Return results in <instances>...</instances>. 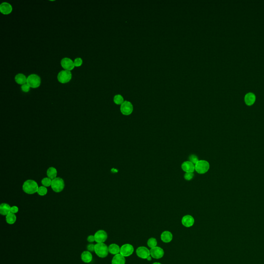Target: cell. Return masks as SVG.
Masks as SVG:
<instances>
[{
  "mask_svg": "<svg viewBox=\"0 0 264 264\" xmlns=\"http://www.w3.org/2000/svg\"><path fill=\"white\" fill-rule=\"evenodd\" d=\"M39 188L37 182L32 180H28L23 183L22 186L23 190L25 193L28 195H32L37 192Z\"/></svg>",
  "mask_w": 264,
  "mask_h": 264,
  "instance_id": "obj_1",
  "label": "cell"
},
{
  "mask_svg": "<svg viewBox=\"0 0 264 264\" xmlns=\"http://www.w3.org/2000/svg\"><path fill=\"white\" fill-rule=\"evenodd\" d=\"M72 78V73L70 71L62 70L58 73L57 75L58 81L63 84L67 83L71 80Z\"/></svg>",
  "mask_w": 264,
  "mask_h": 264,
  "instance_id": "obj_6",
  "label": "cell"
},
{
  "mask_svg": "<svg viewBox=\"0 0 264 264\" xmlns=\"http://www.w3.org/2000/svg\"><path fill=\"white\" fill-rule=\"evenodd\" d=\"M113 101L116 104H122L124 102V99L121 95H117L113 98Z\"/></svg>",
  "mask_w": 264,
  "mask_h": 264,
  "instance_id": "obj_26",
  "label": "cell"
},
{
  "mask_svg": "<svg viewBox=\"0 0 264 264\" xmlns=\"http://www.w3.org/2000/svg\"><path fill=\"white\" fill-rule=\"evenodd\" d=\"M27 84L30 87L36 88L39 87L41 84V79L38 75L32 74L29 75L27 78Z\"/></svg>",
  "mask_w": 264,
  "mask_h": 264,
  "instance_id": "obj_5",
  "label": "cell"
},
{
  "mask_svg": "<svg viewBox=\"0 0 264 264\" xmlns=\"http://www.w3.org/2000/svg\"><path fill=\"white\" fill-rule=\"evenodd\" d=\"M60 63L63 69L68 71H71L75 67L74 62L69 58H63L61 60Z\"/></svg>",
  "mask_w": 264,
  "mask_h": 264,
  "instance_id": "obj_11",
  "label": "cell"
},
{
  "mask_svg": "<svg viewBox=\"0 0 264 264\" xmlns=\"http://www.w3.org/2000/svg\"><path fill=\"white\" fill-rule=\"evenodd\" d=\"M11 207L8 204L2 203L0 205V214L3 216H7L11 213Z\"/></svg>",
  "mask_w": 264,
  "mask_h": 264,
  "instance_id": "obj_17",
  "label": "cell"
},
{
  "mask_svg": "<svg viewBox=\"0 0 264 264\" xmlns=\"http://www.w3.org/2000/svg\"><path fill=\"white\" fill-rule=\"evenodd\" d=\"M108 251L112 254H118L120 252V248L117 244H112L108 246Z\"/></svg>",
  "mask_w": 264,
  "mask_h": 264,
  "instance_id": "obj_21",
  "label": "cell"
},
{
  "mask_svg": "<svg viewBox=\"0 0 264 264\" xmlns=\"http://www.w3.org/2000/svg\"><path fill=\"white\" fill-rule=\"evenodd\" d=\"M195 219L191 215H185L182 218V223L184 227H192L194 224Z\"/></svg>",
  "mask_w": 264,
  "mask_h": 264,
  "instance_id": "obj_15",
  "label": "cell"
},
{
  "mask_svg": "<svg viewBox=\"0 0 264 264\" xmlns=\"http://www.w3.org/2000/svg\"><path fill=\"white\" fill-rule=\"evenodd\" d=\"M189 159L190 162L192 163L195 165L198 162L199 160H198V158L195 155H192L191 156H190Z\"/></svg>",
  "mask_w": 264,
  "mask_h": 264,
  "instance_id": "obj_31",
  "label": "cell"
},
{
  "mask_svg": "<svg viewBox=\"0 0 264 264\" xmlns=\"http://www.w3.org/2000/svg\"><path fill=\"white\" fill-rule=\"evenodd\" d=\"M161 240L165 243H169L173 238V235L169 231H165L162 233L160 236Z\"/></svg>",
  "mask_w": 264,
  "mask_h": 264,
  "instance_id": "obj_19",
  "label": "cell"
},
{
  "mask_svg": "<svg viewBox=\"0 0 264 264\" xmlns=\"http://www.w3.org/2000/svg\"><path fill=\"white\" fill-rule=\"evenodd\" d=\"M181 168L186 173L193 172V171L195 170V165L190 161H186L183 163Z\"/></svg>",
  "mask_w": 264,
  "mask_h": 264,
  "instance_id": "obj_14",
  "label": "cell"
},
{
  "mask_svg": "<svg viewBox=\"0 0 264 264\" xmlns=\"http://www.w3.org/2000/svg\"><path fill=\"white\" fill-rule=\"evenodd\" d=\"M83 63V60L80 57L76 58L74 61V64L75 67H80Z\"/></svg>",
  "mask_w": 264,
  "mask_h": 264,
  "instance_id": "obj_29",
  "label": "cell"
},
{
  "mask_svg": "<svg viewBox=\"0 0 264 264\" xmlns=\"http://www.w3.org/2000/svg\"><path fill=\"white\" fill-rule=\"evenodd\" d=\"M134 247L130 244H125L120 248V253L123 257H128L131 256L134 252Z\"/></svg>",
  "mask_w": 264,
  "mask_h": 264,
  "instance_id": "obj_8",
  "label": "cell"
},
{
  "mask_svg": "<svg viewBox=\"0 0 264 264\" xmlns=\"http://www.w3.org/2000/svg\"><path fill=\"white\" fill-rule=\"evenodd\" d=\"M95 245H93L92 244H90L89 245H88L87 246L88 251H89L90 252H95Z\"/></svg>",
  "mask_w": 264,
  "mask_h": 264,
  "instance_id": "obj_33",
  "label": "cell"
},
{
  "mask_svg": "<svg viewBox=\"0 0 264 264\" xmlns=\"http://www.w3.org/2000/svg\"><path fill=\"white\" fill-rule=\"evenodd\" d=\"M13 11V7L11 4L7 2H3L0 5V11L4 15H8Z\"/></svg>",
  "mask_w": 264,
  "mask_h": 264,
  "instance_id": "obj_13",
  "label": "cell"
},
{
  "mask_svg": "<svg viewBox=\"0 0 264 264\" xmlns=\"http://www.w3.org/2000/svg\"><path fill=\"white\" fill-rule=\"evenodd\" d=\"M87 240L89 243H92L95 242V236L94 235H89L88 237Z\"/></svg>",
  "mask_w": 264,
  "mask_h": 264,
  "instance_id": "obj_35",
  "label": "cell"
},
{
  "mask_svg": "<svg viewBox=\"0 0 264 264\" xmlns=\"http://www.w3.org/2000/svg\"><path fill=\"white\" fill-rule=\"evenodd\" d=\"M152 264H161V263H160L155 262V263H153Z\"/></svg>",
  "mask_w": 264,
  "mask_h": 264,
  "instance_id": "obj_37",
  "label": "cell"
},
{
  "mask_svg": "<svg viewBox=\"0 0 264 264\" xmlns=\"http://www.w3.org/2000/svg\"><path fill=\"white\" fill-rule=\"evenodd\" d=\"M48 192V189L45 186H40L38 189L37 193L39 195L44 196L46 195Z\"/></svg>",
  "mask_w": 264,
  "mask_h": 264,
  "instance_id": "obj_27",
  "label": "cell"
},
{
  "mask_svg": "<svg viewBox=\"0 0 264 264\" xmlns=\"http://www.w3.org/2000/svg\"><path fill=\"white\" fill-rule=\"evenodd\" d=\"M52 180L51 179L48 177H45L41 180V183L43 185V186L45 187H49L51 186L52 184Z\"/></svg>",
  "mask_w": 264,
  "mask_h": 264,
  "instance_id": "obj_28",
  "label": "cell"
},
{
  "mask_svg": "<svg viewBox=\"0 0 264 264\" xmlns=\"http://www.w3.org/2000/svg\"><path fill=\"white\" fill-rule=\"evenodd\" d=\"M81 260L85 263H89L92 260V255L88 251H85L81 254Z\"/></svg>",
  "mask_w": 264,
  "mask_h": 264,
  "instance_id": "obj_18",
  "label": "cell"
},
{
  "mask_svg": "<svg viewBox=\"0 0 264 264\" xmlns=\"http://www.w3.org/2000/svg\"><path fill=\"white\" fill-rule=\"evenodd\" d=\"M47 174L48 178H50L53 180L56 178L57 175V169L53 167H50L47 170Z\"/></svg>",
  "mask_w": 264,
  "mask_h": 264,
  "instance_id": "obj_23",
  "label": "cell"
},
{
  "mask_svg": "<svg viewBox=\"0 0 264 264\" xmlns=\"http://www.w3.org/2000/svg\"><path fill=\"white\" fill-rule=\"evenodd\" d=\"M147 260H149V261H150V260H152V259H151V256H150V257H148V258L147 259Z\"/></svg>",
  "mask_w": 264,
  "mask_h": 264,
  "instance_id": "obj_36",
  "label": "cell"
},
{
  "mask_svg": "<svg viewBox=\"0 0 264 264\" xmlns=\"http://www.w3.org/2000/svg\"><path fill=\"white\" fill-rule=\"evenodd\" d=\"M121 113L125 115H129L133 110V106L132 103L128 101H125L120 107Z\"/></svg>",
  "mask_w": 264,
  "mask_h": 264,
  "instance_id": "obj_7",
  "label": "cell"
},
{
  "mask_svg": "<svg viewBox=\"0 0 264 264\" xmlns=\"http://www.w3.org/2000/svg\"><path fill=\"white\" fill-rule=\"evenodd\" d=\"M19 211V208L17 206H13L11 207V213L13 214H16Z\"/></svg>",
  "mask_w": 264,
  "mask_h": 264,
  "instance_id": "obj_34",
  "label": "cell"
},
{
  "mask_svg": "<svg viewBox=\"0 0 264 264\" xmlns=\"http://www.w3.org/2000/svg\"><path fill=\"white\" fill-rule=\"evenodd\" d=\"M136 253L138 257L141 259H147L150 256V251L143 246L138 248L136 250Z\"/></svg>",
  "mask_w": 264,
  "mask_h": 264,
  "instance_id": "obj_10",
  "label": "cell"
},
{
  "mask_svg": "<svg viewBox=\"0 0 264 264\" xmlns=\"http://www.w3.org/2000/svg\"><path fill=\"white\" fill-rule=\"evenodd\" d=\"M15 81L17 84L23 85L27 83V78L25 75L22 73H19L15 76Z\"/></svg>",
  "mask_w": 264,
  "mask_h": 264,
  "instance_id": "obj_22",
  "label": "cell"
},
{
  "mask_svg": "<svg viewBox=\"0 0 264 264\" xmlns=\"http://www.w3.org/2000/svg\"><path fill=\"white\" fill-rule=\"evenodd\" d=\"M52 190L56 193L62 192L65 187V182L63 179L60 177H56L52 180L51 184Z\"/></svg>",
  "mask_w": 264,
  "mask_h": 264,
  "instance_id": "obj_4",
  "label": "cell"
},
{
  "mask_svg": "<svg viewBox=\"0 0 264 264\" xmlns=\"http://www.w3.org/2000/svg\"><path fill=\"white\" fill-rule=\"evenodd\" d=\"M147 244L149 247L152 249L153 248L156 247L157 244V240L155 238L152 237V238H149L148 240V242H147Z\"/></svg>",
  "mask_w": 264,
  "mask_h": 264,
  "instance_id": "obj_25",
  "label": "cell"
},
{
  "mask_svg": "<svg viewBox=\"0 0 264 264\" xmlns=\"http://www.w3.org/2000/svg\"><path fill=\"white\" fill-rule=\"evenodd\" d=\"M210 164L207 160H200L195 165V170L197 173L203 175L207 173L210 169Z\"/></svg>",
  "mask_w": 264,
  "mask_h": 264,
  "instance_id": "obj_3",
  "label": "cell"
},
{
  "mask_svg": "<svg viewBox=\"0 0 264 264\" xmlns=\"http://www.w3.org/2000/svg\"><path fill=\"white\" fill-rule=\"evenodd\" d=\"M94 236L95 242L97 243H104V242H106L108 237L107 233L102 230L97 231L94 235Z\"/></svg>",
  "mask_w": 264,
  "mask_h": 264,
  "instance_id": "obj_9",
  "label": "cell"
},
{
  "mask_svg": "<svg viewBox=\"0 0 264 264\" xmlns=\"http://www.w3.org/2000/svg\"><path fill=\"white\" fill-rule=\"evenodd\" d=\"M21 89L24 92H28L30 91V86L28 84H23L21 86Z\"/></svg>",
  "mask_w": 264,
  "mask_h": 264,
  "instance_id": "obj_32",
  "label": "cell"
},
{
  "mask_svg": "<svg viewBox=\"0 0 264 264\" xmlns=\"http://www.w3.org/2000/svg\"><path fill=\"white\" fill-rule=\"evenodd\" d=\"M17 220V217L15 214L10 213L6 216V221L9 224H13Z\"/></svg>",
  "mask_w": 264,
  "mask_h": 264,
  "instance_id": "obj_24",
  "label": "cell"
},
{
  "mask_svg": "<svg viewBox=\"0 0 264 264\" xmlns=\"http://www.w3.org/2000/svg\"><path fill=\"white\" fill-rule=\"evenodd\" d=\"M125 264V257H123L120 253L115 255L112 259V264Z\"/></svg>",
  "mask_w": 264,
  "mask_h": 264,
  "instance_id": "obj_20",
  "label": "cell"
},
{
  "mask_svg": "<svg viewBox=\"0 0 264 264\" xmlns=\"http://www.w3.org/2000/svg\"><path fill=\"white\" fill-rule=\"evenodd\" d=\"M194 177V174L193 172H189V173H186L184 175V178L187 180H190L193 179Z\"/></svg>",
  "mask_w": 264,
  "mask_h": 264,
  "instance_id": "obj_30",
  "label": "cell"
},
{
  "mask_svg": "<svg viewBox=\"0 0 264 264\" xmlns=\"http://www.w3.org/2000/svg\"><path fill=\"white\" fill-rule=\"evenodd\" d=\"M256 100V95L253 92H248L245 96V101L249 106L253 105Z\"/></svg>",
  "mask_w": 264,
  "mask_h": 264,
  "instance_id": "obj_16",
  "label": "cell"
},
{
  "mask_svg": "<svg viewBox=\"0 0 264 264\" xmlns=\"http://www.w3.org/2000/svg\"><path fill=\"white\" fill-rule=\"evenodd\" d=\"M95 252L98 257L105 258L108 255V247L104 243H97L95 245Z\"/></svg>",
  "mask_w": 264,
  "mask_h": 264,
  "instance_id": "obj_2",
  "label": "cell"
},
{
  "mask_svg": "<svg viewBox=\"0 0 264 264\" xmlns=\"http://www.w3.org/2000/svg\"><path fill=\"white\" fill-rule=\"evenodd\" d=\"M150 251V255L151 257L155 259H160L164 257V251L162 248L159 247L152 248Z\"/></svg>",
  "mask_w": 264,
  "mask_h": 264,
  "instance_id": "obj_12",
  "label": "cell"
}]
</instances>
